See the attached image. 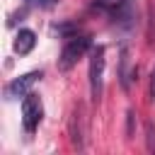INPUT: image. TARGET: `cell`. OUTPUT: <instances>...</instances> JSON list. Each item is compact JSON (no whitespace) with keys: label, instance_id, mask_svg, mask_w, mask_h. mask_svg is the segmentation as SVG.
Segmentation results:
<instances>
[{"label":"cell","instance_id":"cell-1","mask_svg":"<svg viewBox=\"0 0 155 155\" xmlns=\"http://www.w3.org/2000/svg\"><path fill=\"white\" fill-rule=\"evenodd\" d=\"M104 65H107V48L104 46H94L92 48V56H90V92H92V99H99L102 97Z\"/></svg>","mask_w":155,"mask_h":155},{"label":"cell","instance_id":"cell-2","mask_svg":"<svg viewBox=\"0 0 155 155\" xmlns=\"http://www.w3.org/2000/svg\"><path fill=\"white\" fill-rule=\"evenodd\" d=\"M90 46H92V39L90 36H70L68 41H65V46H63V51H61V61H58V65H61V70H68V68H73L87 51H90Z\"/></svg>","mask_w":155,"mask_h":155},{"label":"cell","instance_id":"cell-3","mask_svg":"<svg viewBox=\"0 0 155 155\" xmlns=\"http://www.w3.org/2000/svg\"><path fill=\"white\" fill-rule=\"evenodd\" d=\"M41 116H44V104H41V97L29 92L24 94L22 99V124H24V131L27 133H34L41 124Z\"/></svg>","mask_w":155,"mask_h":155},{"label":"cell","instance_id":"cell-4","mask_svg":"<svg viewBox=\"0 0 155 155\" xmlns=\"http://www.w3.org/2000/svg\"><path fill=\"white\" fill-rule=\"evenodd\" d=\"M36 80H41V70H31V73H27V75H22V78H15V80L5 87V94H7L10 99H12V97H24V94L31 92V87H34Z\"/></svg>","mask_w":155,"mask_h":155},{"label":"cell","instance_id":"cell-5","mask_svg":"<svg viewBox=\"0 0 155 155\" xmlns=\"http://www.w3.org/2000/svg\"><path fill=\"white\" fill-rule=\"evenodd\" d=\"M34 46H36V34H34L31 29H19V34H17V39H15V53L27 56Z\"/></svg>","mask_w":155,"mask_h":155},{"label":"cell","instance_id":"cell-6","mask_svg":"<svg viewBox=\"0 0 155 155\" xmlns=\"http://www.w3.org/2000/svg\"><path fill=\"white\" fill-rule=\"evenodd\" d=\"M128 63H131V58H128V51L124 48V53H121V73H119V78H121V87H124V90L131 87V80H133V75H136V70H131Z\"/></svg>","mask_w":155,"mask_h":155},{"label":"cell","instance_id":"cell-7","mask_svg":"<svg viewBox=\"0 0 155 155\" xmlns=\"http://www.w3.org/2000/svg\"><path fill=\"white\" fill-rule=\"evenodd\" d=\"M126 5V0H94V7L97 10H104V12H116Z\"/></svg>","mask_w":155,"mask_h":155},{"label":"cell","instance_id":"cell-8","mask_svg":"<svg viewBox=\"0 0 155 155\" xmlns=\"http://www.w3.org/2000/svg\"><path fill=\"white\" fill-rule=\"evenodd\" d=\"M145 136H148V150L155 153V126H153L150 121L145 124Z\"/></svg>","mask_w":155,"mask_h":155},{"label":"cell","instance_id":"cell-9","mask_svg":"<svg viewBox=\"0 0 155 155\" xmlns=\"http://www.w3.org/2000/svg\"><path fill=\"white\" fill-rule=\"evenodd\" d=\"M150 102H155V68L150 73Z\"/></svg>","mask_w":155,"mask_h":155},{"label":"cell","instance_id":"cell-10","mask_svg":"<svg viewBox=\"0 0 155 155\" xmlns=\"http://www.w3.org/2000/svg\"><path fill=\"white\" fill-rule=\"evenodd\" d=\"M39 2H51V0H39Z\"/></svg>","mask_w":155,"mask_h":155}]
</instances>
